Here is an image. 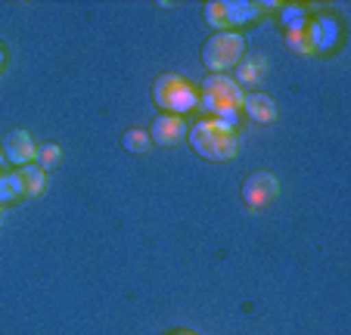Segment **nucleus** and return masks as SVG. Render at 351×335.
I'll use <instances>...</instances> for the list:
<instances>
[{"instance_id": "obj_20", "label": "nucleus", "mask_w": 351, "mask_h": 335, "mask_svg": "<svg viewBox=\"0 0 351 335\" xmlns=\"http://www.w3.org/2000/svg\"><path fill=\"white\" fill-rule=\"evenodd\" d=\"M0 217H3V208H0Z\"/></svg>"}, {"instance_id": "obj_13", "label": "nucleus", "mask_w": 351, "mask_h": 335, "mask_svg": "<svg viewBox=\"0 0 351 335\" xmlns=\"http://www.w3.org/2000/svg\"><path fill=\"white\" fill-rule=\"evenodd\" d=\"M22 196H25V190H22L19 174H0V205H10Z\"/></svg>"}, {"instance_id": "obj_16", "label": "nucleus", "mask_w": 351, "mask_h": 335, "mask_svg": "<svg viewBox=\"0 0 351 335\" xmlns=\"http://www.w3.org/2000/svg\"><path fill=\"white\" fill-rule=\"evenodd\" d=\"M286 44H289V50H295V53H314V44H311L305 28H295V32L286 34Z\"/></svg>"}, {"instance_id": "obj_11", "label": "nucleus", "mask_w": 351, "mask_h": 335, "mask_svg": "<svg viewBox=\"0 0 351 335\" xmlns=\"http://www.w3.org/2000/svg\"><path fill=\"white\" fill-rule=\"evenodd\" d=\"M265 72H267V56H261V53H255V56H249V60H239V66H237V84L239 87H255V84H261V78H265Z\"/></svg>"}, {"instance_id": "obj_4", "label": "nucleus", "mask_w": 351, "mask_h": 335, "mask_svg": "<svg viewBox=\"0 0 351 335\" xmlns=\"http://www.w3.org/2000/svg\"><path fill=\"white\" fill-rule=\"evenodd\" d=\"M245 53V40L239 32H218L202 44V62L212 69L215 75H227V69L239 66Z\"/></svg>"}, {"instance_id": "obj_7", "label": "nucleus", "mask_w": 351, "mask_h": 335, "mask_svg": "<svg viewBox=\"0 0 351 335\" xmlns=\"http://www.w3.org/2000/svg\"><path fill=\"white\" fill-rule=\"evenodd\" d=\"M3 156L10 158L13 164H32L34 156H38V143H34V137L28 131H10L7 137H3Z\"/></svg>"}, {"instance_id": "obj_6", "label": "nucleus", "mask_w": 351, "mask_h": 335, "mask_svg": "<svg viewBox=\"0 0 351 335\" xmlns=\"http://www.w3.org/2000/svg\"><path fill=\"white\" fill-rule=\"evenodd\" d=\"M277 193H280V180L274 177V174L255 171V174H249L243 184V202L252 211H258V208H267V205L277 199Z\"/></svg>"}, {"instance_id": "obj_9", "label": "nucleus", "mask_w": 351, "mask_h": 335, "mask_svg": "<svg viewBox=\"0 0 351 335\" xmlns=\"http://www.w3.org/2000/svg\"><path fill=\"white\" fill-rule=\"evenodd\" d=\"M243 112L258 125H271L277 119V103L267 93H249V97H243Z\"/></svg>"}, {"instance_id": "obj_14", "label": "nucleus", "mask_w": 351, "mask_h": 335, "mask_svg": "<svg viewBox=\"0 0 351 335\" xmlns=\"http://www.w3.org/2000/svg\"><path fill=\"white\" fill-rule=\"evenodd\" d=\"M60 158H62L60 146H56V143H44V146H38V156H34V162H38L40 171H50V168H56V164H60Z\"/></svg>"}, {"instance_id": "obj_5", "label": "nucleus", "mask_w": 351, "mask_h": 335, "mask_svg": "<svg viewBox=\"0 0 351 335\" xmlns=\"http://www.w3.org/2000/svg\"><path fill=\"white\" fill-rule=\"evenodd\" d=\"M258 16L255 3H243V0H212L206 3V22L215 32H233V25L252 22Z\"/></svg>"}, {"instance_id": "obj_2", "label": "nucleus", "mask_w": 351, "mask_h": 335, "mask_svg": "<svg viewBox=\"0 0 351 335\" xmlns=\"http://www.w3.org/2000/svg\"><path fill=\"white\" fill-rule=\"evenodd\" d=\"M243 87L230 78V75H208L202 81V93H199V103L206 106L208 112H215V119L221 121H237V112L243 109Z\"/></svg>"}, {"instance_id": "obj_17", "label": "nucleus", "mask_w": 351, "mask_h": 335, "mask_svg": "<svg viewBox=\"0 0 351 335\" xmlns=\"http://www.w3.org/2000/svg\"><path fill=\"white\" fill-rule=\"evenodd\" d=\"M283 22L289 25V32H295V28H305V25H308V22H305V13H302L298 7H286Z\"/></svg>"}, {"instance_id": "obj_1", "label": "nucleus", "mask_w": 351, "mask_h": 335, "mask_svg": "<svg viewBox=\"0 0 351 335\" xmlns=\"http://www.w3.org/2000/svg\"><path fill=\"white\" fill-rule=\"evenodd\" d=\"M186 140H190L193 149L202 158H208V162H230L239 152L237 127L221 119H206V121H199V125H193L190 131H186Z\"/></svg>"}, {"instance_id": "obj_18", "label": "nucleus", "mask_w": 351, "mask_h": 335, "mask_svg": "<svg viewBox=\"0 0 351 335\" xmlns=\"http://www.w3.org/2000/svg\"><path fill=\"white\" fill-rule=\"evenodd\" d=\"M174 335H196V332H174Z\"/></svg>"}, {"instance_id": "obj_19", "label": "nucleus", "mask_w": 351, "mask_h": 335, "mask_svg": "<svg viewBox=\"0 0 351 335\" xmlns=\"http://www.w3.org/2000/svg\"><path fill=\"white\" fill-rule=\"evenodd\" d=\"M0 66H3V50H0Z\"/></svg>"}, {"instance_id": "obj_10", "label": "nucleus", "mask_w": 351, "mask_h": 335, "mask_svg": "<svg viewBox=\"0 0 351 335\" xmlns=\"http://www.w3.org/2000/svg\"><path fill=\"white\" fill-rule=\"evenodd\" d=\"M305 32H308V38H311V44H314V53H317V50H326V47L336 44L339 25H336V19H326V16H320V19L308 22Z\"/></svg>"}, {"instance_id": "obj_12", "label": "nucleus", "mask_w": 351, "mask_h": 335, "mask_svg": "<svg viewBox=\"0 0 351 335\" xmlns=\"http://www.w3.org/2000/svg\"><path fill=\"white\" fill-rule=\"evenodd\" d=\"M19 180H22V190H25V196L28 199H34V196H40V193L47 190V171H40L38 164H22L19 171Z\"/></svg>"}, {"instance_id": "obj_8", "label": "nucleus", "mask_w": 351, "mask_h": 335, "mask_svg": "<svg viewBox=\"0 0 351 335\" xmlns=\"http://www.w3.org/2000/svg\"><path fill=\"white\" fill-rule=\"evenodd\" d=\"M184 137H186V125L180 115H156L153 131H149V140H153V143L178 146Z\"/></svg>"}, {"instance_id": "obj_3", "label": "nucleus", "mask_w": 351, "mask_h": 335, "mask_svg": "<svg viewBox=\"0 0 351 335\" xmlns=\"http://www.w3.org/2000/svg\"><path fill=\"white\" fill-rule=\"evenodd\" d=\"M153 99L159 109H165V115H180V112H190L199 106V93L184 75H162L153 84Z\"/></svg>"}, {"instance_id": "obj_15", "label": "nucleus", "mask_w": 351, "mask_h": 335, "mask_svg": "<svg viewBox=\"0 0 351 335\" xmlns=\"http://www.w3.org/2000/svg\"><path fill=\"white\" fill-rule=\"evenodd\" d=\"M121 143H125L128 152H146L153 140H149V134H146V131H137V127H134V131L125 134V140H121Z\"/></svg>"}]
</instances>
